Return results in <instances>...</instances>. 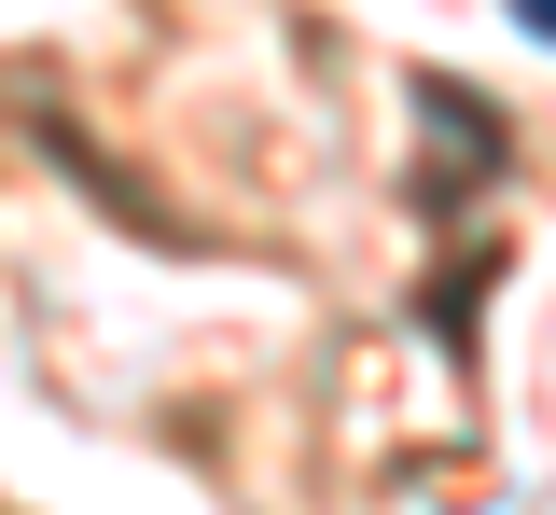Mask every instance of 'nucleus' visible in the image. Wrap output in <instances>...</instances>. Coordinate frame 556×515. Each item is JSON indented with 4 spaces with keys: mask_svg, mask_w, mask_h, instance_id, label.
<instances>
[{
    "mask_svg": "<svg viewBox=\"0 0 556 515\" xmlns=\"http://www.w3.org/2000/svg\"><path fill=\"white\" fill-rule=\"evenodd\" d=\"M515 14H529V28H543V42H556V0H515Z\"/></svg>",
    "mask_w": 556,
    "mask_h": 515,
    "instance_id": "1",
    "label": "nucleus"
}]
</instances>
